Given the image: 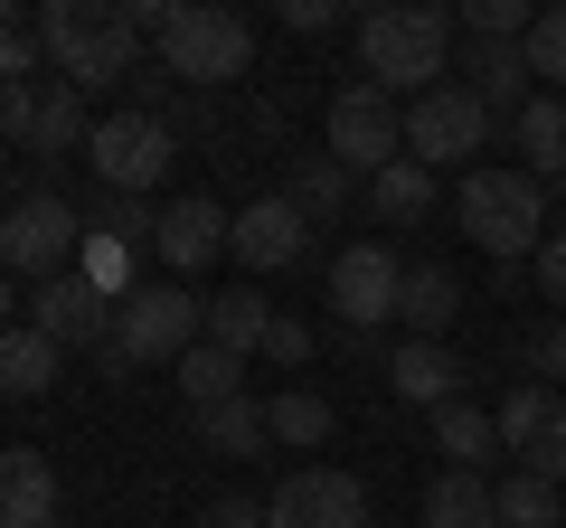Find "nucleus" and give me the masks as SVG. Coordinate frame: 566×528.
Returning <instances> with one entry per match:
<instances>
[{"label":"nucleus","mask_w":566,"mask_h":528,"mask_svg":"<svg viewBox=\"0 0 566 528\" xmlns=\"http://www.w3.org/2000/svg\"><path fill=\"white\" fill-rule=\"evenodd\" d=\"M453 10H434V0H387V10H368L359 20V66L368 85H387V95H434V85H453Z\"/></svg>","instance_id":"obj_1"},{"label":"nucleus","mask_w":566,"mask_h":528,"mask_svg":"<svg viewBox=\"0 0 566 528\" xmlns=\"http://www.w3.org/2000/svg\"><path fill=\"white\" fill-rule=\"evenodd\" d=\"M453 226L482 245L491 264H538L547 245V180H528L520 161H472L463 189H453Z\"/></svg>","instance_id":"obj_2"},{"label":"nucleus","mask_w":566,"mask_h":528,"mask_svg":"<svg viewBox=\"0 0 566 528\" xmlns=\"http://www.w3.org/2000/svg\"><path fill=\"white\" fill-rule=\"evenodd\" d=\"M39 39H48V76H66L76 95L133 85V66H142V29L123 0H48Z\"/></svg>","instance_id":"obj_3"},{"label":"nucleus","mask_w":566,"mask_h":528,"mask_svg":"<svg viewBox=\"0 0 566 528\" xmlns=\"http://www.w3.org/2000/svg\"><path fill=\"white\" fill-rule=\"evenodd\" d=\"M151 57H161V76L208 95V85H237L255 66V29L237 10H218V0H170L161 29H151Z\"/></svg>","instance_id":"obj_4"},{"label":"nucleus","mask_w":566,"mask_h":528,"mask_svg":"<svg viewBox=\"0 0 566 528\" xmlns=\"http://www.w3.org/2000/svg\"><path fill=\"white\" fill-rule=\"evenodd\" d=\"M85 255V208L66 199V189H20L10 199V226H0V264H10V284H57V274H76Z\"/></svg>","instance_id":"obj_5"},{"label":"nucleus","mask_w":566,"mask_h":528,"mask_svg":"<svg viewBox=\"0 0 566 528\" xmlns=\"http://www.w3.org/2000/svg\"><path fill=\"white\" fill-rule=\"evenodd\" d=\"M85 161H95V189H123V199H151V189L170 180V161H180V133H170L161 114L123 104V114H104V123H95Z\"/></svg>","instance_id":"obj_6"},{"label":"nucleus","mask_w":566,"mask_h":528,"mask_svg":"<svg viewBox=\"0 0 566 528\" xmlns=\"http://www.w3.org/2000/svg\"><path fill=\"white\" fill-rule=\"evenodd\" d=\"M199 340H208V303L189 284H142L123 303V321H114V349L133 368H180Z\"/></svg>","instance_id":"obj_7"},{"label":"nucleus","mask_w":566,"mask_h":528,"mask_svg":"<svg viewBox=\"0 0 566 528\" xmlns=\"http://www.w3.org/2000/svg\"><path fill=\"white\" fill-rule=\"evenodd\" d=\"M331 161L340 170H359V180H378V170H397L406 161V104L387 95V85H340V95H331Z\"/></svg>","instance_id":"obj_8"},{"label":"nucleus","mask_w":566,"mask_h":528,"mask_svg":"<svg viewBox=\"0 0 566 528\" xmlns=\"http://www.w3.org/2000/svg\"><path fill=\"white\" fill-rule=\"evenodd\" d=\"M491 123H501V114H491V104L472 95L463 76H453V85H434V95H416V104H406V161L453 170V161H472V151L491 142Z\"/></svg>","instance_id":"obj_9"},{"label":"nucleus","mask_w":566,"mask_h":528,"mask_svg":"<svg viewBox=\"0 0 566 528\" xmlns=\"http://www.w3.org/2000/svg\"><path fill=\"white\" fill-rule=\"evenodd\" d=\"M264 519L274 528H368V482L359 472H331V463H303V472L274 482Z\"/></svg>","instance_id":"obj_10"},{"label":"nucleus","mask_w":566,"mask_h":528,"mask_svg":"<svg viewBox=\"0 0 566 528\" xmlns=\"http://www.w3.org/2000/svg\"><path fill=\"white\" fill-rule=\"evenodd\" d=\"M397 293H406V264L387 245H340L331 255V311H340L349 340H368L378 321H397Z\"/></svg>","instance_id":"obj_11"},{"label":"nucleus","mask_w":566,"mask_h":528,"mask_svg":"<svg viewBox=\"0 0 566 528\" xmlns=\"http://www.w3.org/2000/svg\"><path fill=\"white\" fill-rule=\"evenodd\" d=\"M20 321H39L57 349H104V340H114V321H123V303L104 284H85V274H57V284H39L20 303Z\"/></svg>","instance_id":"obj_12"},{"label":"nucleus","mask_w":566,"mask_h":528,"mask_svg":"<svg viewBox=\"0 0 566 528\" xmlns=\"http://www.w3.org/2000/svg\"><path fill=\"white\" fill-rule=\"evenodd\" d=\"M151 255L170 264V274H208L218 255H237V208H218V199H170L161 208V245Z\"/></svg>","instance_id":"obj_13"},{"label":"nucleus","mask_w":566,"mask_h":528,"mask_svg":"<svg viewBox=\"0 0 566 528\" xmlns=\"http://www.w3.org/2000/svg\"><path fill=\"white\" fill-rule=\"evenodd\" d=\"M312 255V218L293 199H255V208H237V264L245 274H274V264H303Z\"/></svg>","instance_id":"obj_14"},{"label":"nucleus","mask_w":566,"mask_h":528,"mask_svg":"<svg viewBox=\"0 0 566 528\" xmlns=\"http://www.w3.org/2000/svg\"><path fill=\"white\" fill-rule=\"evenodd\" d=\"M463 378H472V368L453 359V340H397V349H387V387H397L406 406H424V415L463 406Z\"/></svg>","instance_id":"obj_15"},{"label":"nucleus","mask_w":566,"mask_h":528,"mask_svg":"<svg viewBox=\"0 0 566 528\" xmlns=\"http://www.w3.org/2000/svg\"><path fill=\"white\" fill-rule=\"evenodd\" d=\"M453 66H463V85H472V95L491 104V114H510V123H520L528 104H538V76H528V47L472 39V47H463V57H453Z\"/></svg>","instance_id":"obj_16"},{"label":"nucleus","mask_w":566,"mask_h":528,"mask_svg":"<svg viewBox=\"0 0 566 528\" xmlns=\"http://www.w3.org/2000/svg\"><path fill=\"white\" fill-rule=\"evenodd\" d=\"M0 528H57V472L39 444L0 453Z\"/></svg>","instance_id":"obj_17"},{"label":"nucleus","mask_w":566,"mask_h":528,"mask_svg":"<svg viewBox=\"0 0 566 528\" xmlns=\"http://www.w3.org/2000/svg\"><path fill=\"white\" fill-rule=\"evenodd\" d=\"M416 528H501V482L491 472H434L416 500Z\"/></svg>","instance_id":"obj_18"},{"label":"nucleus","mask_w":566,"mask_h":528,"mask_svg":"<svg viewBox=\"0 0 566 528\" xmlns=\"http://www.w3.org/2000/svg\"><path fill=\"white\" fill-rule=\"evenodd\" d=\"M95 142V123H85V95L66 76H48L39 85V114H29V142H20V161H66V151H85Z\"/></svg>","instance_id":"obj_19"},{"label":"nucleus","mask_w":566,"mask_h":528,"mask_svg":"<svg viewBox=\"0 0 566 528\" xmlns=\"http://www.w3.org/2000/svg\"><path fill=\"white\" fill-rule=\"evenodd\" d=\"M397 321H406V340H444V330L463 321V274H453V264H406Z\"/></svg>","instance_id":"obj_20"},{"label":"nucleus","mask_w":566,"mask_h":528,"mask_svg":"<svg viewBox=\"0 0 566 528\" xmlns=\"http://www.w3.org/2000/svg\"><path fill=\"white\" fill-rule=\"evenodd\" d=\"M274 321H283V311L264 303L255 284H227V293H208V340H218V349H237L245 368L264 359V340H274Z\"/></svg>","instance_id":"obj_21"},{"label":"nucleus","mask_w":566,"mask_h":528,"mask_svg":"<svg viewBox=\"0 0 566 528\" xmlns=\"http://www.w3.org/2000/svg\"><path fill=\"white\" fill-rule=\"evenodd\" d=\"M57 368H66V349L48 340L39 321H10V340H0V397H48V387H57Z\"/></svg>","instance_id":"obj_22"},{"label":"nucleus","mask_w":566,"mask_h":528,"mask_svg":"<svg viewBox=\"0 0 566 528\" xmlns=\"http://www.w3.org/2000/svg\"><path fill=\"white\" fill-rule=\"evenodd\" d=\"M510 151H520L528 180H566V95H538L510 123Z\"/></svg>","instance_id":"obj_23"},{"label":"nucleus","mask_w":566,"mask_h":528,"mask_svg":"<svg viewBox=\"0 0 566 528\" xmlns=\"http://www.w3.org/2000/svg\"><path fill=\"white\" fill-rule=\"evenodd\" d=\"M434 453H444V472H491L501 463V425H491V406H444L434 415Z\"/></svg>","instance_id":"obj_24"},{"label":"nucleus","mask_w":566,"mask_h":528,"mask_svg":"<svg viewBox=\"0 0 566 528\" xmlns=\"http://www.w3.org/2000/svg\"><path fill=\"white\" fill-rule=\"evenodd\" d=\"M283 199L303 208L312 226H331V218H349V199H359V170H340L331 151H303V161H293V189H283Z\"/></svg>","instance_id":"obj_25"},{"label":"nucleus","mask_w":566,"mask_h":528,"mask_svg":"<svg viewBox=\"0 0 566 528\" xmlns=\"http://www.w3.org/2000/svg\"><path fill=\"white\" fill-rule=\"evenodd\" d=\"M180 397H189L199 415L237 406V397H245V359H237V349H218V340H199V349L180 359Z\"/></svg>","instance_id":"obj_26"},{"label":"nucleus","mask_w":566,"mask_h":528,"mask_svg":"<svg viewBox=\"0 0 566 528\" xmlns=\"http://www.w3.org/2000/svg\"><path fill=\"white\" fill-rule=\"evenodd\" d=\"M368 218H378V226H424V218H434V170H424V161L378 170V180H368Z\"/></svg>","instance_id":"obj_27"},{"label":"nucleus","mask_w":566,"mask_h":528,"mask_svg":"<svg viewBox=\"0 0 566 528\" xmlns=\"http://www.w3.org/2000/svg\"><path fill=\"white\" fill-rule=\"evenodd\" d=\"M264 415H274V444H283V453L331 444V425H340V415H331V397H312V387H274V397H264Z\"/></svg>","instance_id":"obj_28"},{"label":"nucleus","mask_w":566,"mask_h":528,"mask_svg":"<svg viewBox=\"0 0 566 528\" xmlns=\"http://www.w3.org/2000/svg\"><path fill=\"white\" fill-rule=\"evenodd\" d=\"M199 444H208V453H227V463L264 453V444H274V415H264V397H237V406L199 415Z\"/></svg>","instance_id":"obj_29"},{"label":"nucleus","mask_w":566,"mask_h":528,"mask_svg":"<svg viewBox=\"0 0 566 528\" xmlns=\"http://www.w3.org/2000/svg\"><path fill=\"white\" fill-rule=\"evenodd\" d=\"M501 528H566V490L510 463V472H501Z\"/></svg>","instance_id":"obj_30"},{"label":"nucleus","mask_w":566,"mask_h":528,"mask_svg":"<svg viewBox=\"0 0 566 528\" xmlns=\"http://www.w3.org/2000/svg\"><path fill=\"white\" fill-rule=\"evenodd\" d=\"M547 415H557V387H538V378H528V387H510L501 406H491V425H501V444H510V463H520V444H528V434L547 425Z\"/></svg>","instance_id":"obj_31"},{"label":"nucleus","mask_w":566,"mask_h":528,"mask_svg":"<svg viewBox=\"0 0 566 528\" xmlns=\"http://www.w3.org/2000/svg\"><path fill=\"white\" fill-rule=\"evenodd\" d=\"M528 76H538L547 95H566V0H547L538 29H528Z\"/></svg>","instance_id":"obj_32"},{"label":"nucleus","mask_w":566,"mask_h":528,"mask_svg":"<svg viewBox=\"0 0 566 528\" xmlns=\"http://www.w3.org/2000/svg\"><path fill=\"white\" fill-rule=\"evenodd\" d=\"M76 274H85V284H104V293H114V303H133V245H114V236H85V255H76Z\"/></svg>","instance_id":"obj_33"},{"label":"nucleus","mask_w":566,"mask_h":528,"mask_svg":"<svg viewBox=\"0 0 566 528\" xmlns=\"http://www.w3.org/2000/svg\"><path fill=\"white\" fill-rule=\"evenodd\" d=\"M520 472H538V482L566 490V397H557V415H547V425L520 444Z\"/></svg>","instance_id":"obj_34"},{"label":"nucleus","mask_w":566,"mask_h":528,"mask_svg":"<svg viewBox=\"0 0 566 528\" xmlns=\"http://www.w3.org/2000/svg\"><path fill=\"white\" fill-rule=\"evenodd\" d=\"M538 293H547V311L566 321V226H547V245H538Z\"/></svg>","instance_id":"obj_35"},{"label":"nucleus","mask_w":566,"mask_h":528,"mask_svg":"<svg viewBox=\"0 0 566 528\" xmlns=\"http://www.w3.org/2000/svg\"><path fill=\"white\" fill-rule=\"evenodd\" d=\"M303 359H312V321H293V311H283L274 340H264V368H303Z\"/></svg>","instance_id":"obj_36"},{"label":"nucleus","mask_w":566,"mask_h":528,"mask_svg":"<svg viewBox=\"0 0 566 528\" xmlns=\"http://www.w3.org/2000/svg\"><path fill=\"white\" fill-rule=\"evenodd\" d=\"M29 114H39V85H0V133H10V151L29 142Z\"/></svg>","instance_id":"obj_37"},{"label":"nucleus","mask_w":566,"mask_h":528,"mask_svg":"<svg viewBox=\"0 0 566 528\" xmlns=\"http://www.w3.org/2000/svg\"><path fill=\"white\" fill-rule=\"evenodd\" d=\"M528 368H538V387H557V378H566V321H547L538 340H528Z\"/></svg>","instance_id":"obj_38"},{"label":"nucleus","mask_w":566,"mask_h":528,"mask_svg":"<svg viewBox=\"0 0 566 528\" xmlns=\"http://www.w3.org/2000/svg\"><path fill=\"white\" fill-rule=\"evenodd\" d=\"M199 528H274V519H264V500H208Z\"/></svg>","instance_id":"obj_39"},{"label":"nucleus","mask_w":566,"mask_h":528,"mask_svg":"<svg viewBox=\"0 0 566 528\" xmlns=\"http://www.w3.org/2000/svg\"><path fill=\"white\" fill-rule=\"evenodd\" d=\"M283 29H340V0H283Z\"/></svg>","instance_id":"obj_40"}]
</instances>
